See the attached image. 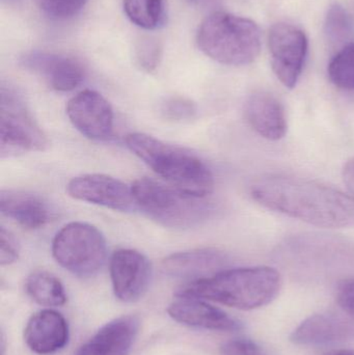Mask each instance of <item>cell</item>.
Wrapping results in <instances>:
<instances>
[{"mask_svg": "<svg viewBox=\"0 0 354 355\" xmlns=\"http://www.w3.org/2000/svg\"><path fill=\"white\" fill-rule=\"evenodd\" d=\"M222 355H266L256 342L249 339H234L220 346Z\"/></svg>", "mask_w": 354, "mask_h": 355, "instance_id": "4316f807", "label": "cell"}, {"mask_svg": "<svg viewBox=\"0 0 354 355\" xmlns=\"http://www.w3.org/2000/svg\"><path fill=\"white\" fill-rule=\"evenodd\" d=\"M51 250L56 262L79 277L97 275L107 258L103 234L94 225L81 221L62 227L54 236Z\"/></svg>", "mask_w": 354, "mask_h": 355, "instance_id": "8992f818", "label": "cell"}, {"mask_svg": "<svg viewBox=\"0 0 354 355\" xmlns=\"http://www.w3.org/2000/svg\"><path fill=\"white\" fill-rule=\"evenodd\" d=\"M29 349L39 355H50L64 348L69 341L66 319L53 310H42L29 319L24 329Z\"/></svg>", "mask_w": 354, "mask_h": 355, "instance_id": "9a60e30c", "label": "cell"}, {"mask_svg": "<svg viewBox=\"0 0 354 355\" xmlns=\"http://www.w3.org/2000/svg\"><path fill=\"white\" fill-rule=\"evenodd\" d=\"M270 55L274 74L278 80L293 89L297 85L308 53V39L299 27L278 23L270 29Z\"/></svg>", "mask_w": 354, "mask_h": 355, "instance_id": "ba28073f", "label": "cell"}, {"mask_svg": "<svg viewBox=\"0 0 354 355\" xmlns=\"http://www.w3.org/2000/svg\"><path fill=\"white\" fill-rule=\"evenodd\" d=\"M124 10L131 22L151 31L163 24L166 0H124Z\"/></svg>", "mask_w": 354, "mask_h": 355, "instance_id": "44dd1931", "label": "cell"}, {"mask_svg": "<svg viewBox=\"0 0 354 355\" xmlns=\"http://www.w3.org/2000/svg\"><path fill=\"white\" fill-rule=\"evenodd\" d=\"M282 277L272 267L224 269L212 277L191 282L177 295L193 296L238 310H255L280 293Z\"/></svg>", "mask_w": 354, "mask_h": 355, "instance_id": "7a4b0ae2", "label": "cell"}, {"mask_svg": "<svg viewBox=\"0 0 354 355\" xmlns=\"http://www.w3.org/2000/svg\"><path fill=\"white\" fill-rule=\"evenodd\" d=\"M328 76L338 89L354 91V43L345 46L333 58Z\"/></svg>", "mask_w": 354, "mask_h": 355, "instance_id": "7402d4cb", "label": "cell"}, {"mask_svg": "<svg viewBox=\"0 0 354 355\" xmlns=\"http://www.w3.org/2000/svg\"><path fill=\"white\" fill-rule=\"evenodd\" d=\"M109 270L114 295L121 302H137L148 291L152 265L141 252L129 248L116 250L110 259Z\"/></svg>", "mask_w": 354, "mask_h": 355, "instance_id": "30bf717a", "label": "cell"}, {"mask_svg": "<svg viewBox=\"0 0 354 355\" xmlns=\"http://www.w3.org/2000/svg\"><path fill=\"white\" fill-rule=\"evenodd\" d=\"M37 8L54 19H67L80 12L87 0H33Z\"/></svg>", "mask_w": 354, "mask_h": 355, "instance_id": "484cf974", "label": "cell"}, {"mask_svg": "<svg viewBox=\"0 0 354 355\" xmlns=\"http://www.w3.org/2000/svg\"><path fill=\"white\" fill-rule=\"evenodd\" d=\"M67 114L73 126L87 139L106 141L114 131V110L96 91L85 89L68 102Z\"/></svg>", "mask_w": 354, "mask_h": 355, "instance_id": "8fae6325", "label": "cell"}, {"mask_svg": "<svg viewBox=\"0 0 354 355\" xmlns=\"http://www.w3.org/2000/svg\"><path fill=\"white\" fill-rule=\"evenodd\" d=\"M162 48L159 42L152 37H145L135 46V60L139 68L151 73L157 69L161 60Z\"/></svg>", "mask_w": 354, "mask_h": 355, "instance_id": "d4e9b609", "label": "cell"}, {"mask_svg": "<svg viewBox=\"0 0 354 355\" xmlns=\"http://www.w3.org/2000/svg\"><path fill=\"white\" fill-rule=\"evenodd\" d=\"M126 146L168 185L197 198H206L213 191V174L191 152L145 133L127 135Z\"/></svg>", "mask_w": 354, "mask_h": 355, "instance_id": "3957f363", "label": "cell"}, {"mask_svg": "<svg viewBox=\"0 0 354 355\" xmlns=\"http://www.w3.org/2000/svg\"><path fill=\"white\" fill-rule=\"evenodd\" d=\"M18 257L19 244L16 238L3 227H0V264L2 266L12 264Z\"/></svg>", "mask_w": 354, "mask_h": 355, "instance_id": "83f0119b", "label": "cell"}, {"mask_svg": "<svg viewBox=\"0 0 354 355\" xmlns=\"http://www.w3.org/2000/svg\"><path fill=\"white\" fill-rule=\"evenodd\" d=\"M49 141L27 108L22 96L10 87L0 91V157L43 152Z\"/></svg>", "mask_w": 354, "mask_h": 355, "instance_id": "52a82bcc", "label": "cell"}, {"mask_svg": "<svg viewBox=\"0 0 354 355\" xmlns=\"http://www.w3.org/2000/svg\"><path fill=\"white\" fill-rule=\"evenodd\" d=\"M168 313L177 322L195 329L218 331H236L242 329L241 322L224 311L193 296L177 295L176 300L168 306Z\"/></svg>", "mask_w": 354, "mask_h": 355, "instance_id": "7c38bea8", "label": "cell"}, {"mask_svg": "<svg viewBox=\"0 0 354 355\" xmlns=\"http://www.w3.org/2000/svg\"><path fill=\"white\" fill-rule=\"evenodd\" d=\"M228 258L215 248H197L170 254L162 261V271L175 279L199 281L224 270Z\"/></svg>", "mask_w": 354, "mask_h": 355, "instance_id": "4fadbf2b", "label": "cell"}, {"mask_svg": "<svg viewBox=\"0 0 354 355\" xmlns=\"http://www.w3.org/2000/svg\"><path fill=\"white\" fill-rule=\"evenodd\" d=\"M23 66L43 77L57 92H71L85 79L82 64L68 56L33 52L23 58Z\"/></svg>", "mask_w": 354, "mask_h": 355, "instance_id": "5bb4252c", "label": "cell"}, {"mask_svg": "<svg viewBox=\"0 0 354 355\" xmlns=\"http://www.w3.org/2000/svg\"><path fill=\"white\" fill-rule=\"evenodd\" d=\"M354 338V323L333 315H314L291 335L297 345H324Z\"/></svg>", "mask_w": 354, "mask_h": 355, "instance_id": "d6986e66", "label": "cell"}, {"mask_svg": "<svg viewBox=\"0 0 354 355\" xmlns=\"http://www.w3.org/2000/svg\"><path fill=\"white\" fill-rule=\"evenodd\" d=\"M131 187L137 208L163 227L191 229L201 225L211 213L205 198L185 193L150 178L136 180Z\"/></svg>", "mask_w": 354, "mask_h": 355, "instance_id": "5b68a950", "label": "cell"}, {"mask_svg": "<svg viewBox=\"0 0 354 355\" xmlns=\"http://www.w3.org/2000/svg\"><path fill=\"white\" fill-rule=\"evenodd\" d=\"M139 317L123 316L104 325L75 355H128L139 334Z\"/></svg>", "mask_w": 354, "mask_h": 355, "instance_id": "2e32d148", "label": "cell"}, {"mask_svg": "<svg viewBox=\"0 0 354 355\" xmlns=\"http://www.w3.org/2000/svg\"><path fill=\"white\" fill-rule=\"evenodd\" d=\"M25 289L31 300L45 306H60L67 302L62 282L48 271L37 270L27 277Z\"/></svg>", "mask_w": 354, "mask_h": 355, "instance_id": "ffe728a7", "label": "cell"}, {"mask_svg": "<svg viewBox=\"0 0 354 355\" xmlns=\"http://www.w3.org/2000/svg\"><path fill=\"white\" fill-rule=\"evenodd\" d=\"M326 33L333 43H343L354 33V22L351 15L343 6H332L326 21Z\"/></svg>", "mask_w": 354, "mask_h": 355, "instance_id": "603a6c76", "label": "cell"}, {"mask_svg": "<svg viewBox=\"0 0 354 355\" xmlns=\"http://www.w3.org/2000/svg\"><path fill=\"white\" fill-rule=\"evenodd\" d=\"M197 45L215 62L227 66H245L259 55L261 31L249 19L216 12L200 26Z\"/></svg>", "mask_w": 354, "mask_h": 355, "instance_id": "277c9868", "label": "cell"}, {"mask_svg": "<svg viewBox=\"0 0 354 355\" xmlns=\"http://www.w3.org/2000/svg\"><path fill=\"white\" fill-rule=\"evenodd\" d=\"M67 191L75 200L112 210L128 212L137 208L132 187L107 175L87 174L73 178Z\"/></svg>", "mask_w": 354, "mask_h": 355, "instance_id": "9c48e42d", "label": "cell"}, {"mask_svg": "<svg viewBox=\"0 0 354 355\" xmlns=\"http://www.w3.org/2000/svg\"><path fill=\"white\" fill-rule=\"evenodd\" d=\"M337 300L345 312L354 316V279L341 284L337 293Z\"/></svg>", "mask_w": 354, "mask_h": 355, "instance_id": "f1b7e54d", "label": "cell"}, {"mask_svg": "<svg viewBox=\"0 0 354 355\" xmlns=\"http://www.w3.org/2000/svg\"><path fill=\"white\" fill-rule=\"evenodd\" d=\"M245 114L249 126L260 137L276 141L286 135L288 124L284 106L272 94H253L245 103Z\"/></svg>", "mask_w": 354, "mask_h": 355, "instance_id": "e0dca14e", "label": "cell"}, {"mask_svg": "<svg viewBox=\"0 0 354 355\" xmlns=\"http://www.w3.org/2000/svg\"><path fill=\"white\" fill-rule=\"evenodd\" d=\"M343 179L347 188L354 193V158L346 162L343 168Z\"/></svg>", "mask_w": 354, "mask_h": 355, "instance_id": "f546056e", "label": "cell"}, {"mask_svg": "<svg viewBox=\"0 0 354 355\" xmlns=\"http://www.w3.org/2000/svg\"><path fill=\"white\" fill-rule=\"evenodd\" d=\"M324 355H354V350L340 349L333 350V352H326Z\"/></svg>", "mask_w": 354, "mask_h": 355, "instance_id": "4dcf8cb0", "label": "cell"}, {"mask_svg": "<svg viewBox=\"0 0 354 355\" xmlns=\"http://www.w3.org/2000/svg\"><path fill=\"white\" fill-rule=\"evenodd\" d=\"M164 119L172 122H189L197 116V106L191 100L182 97L168 98L159 107Z\"/></svg>", "mask_w": 354, "mask_h": 355, "instance_id": "cb8c5ba5", "label": "cell"}, {"mask_svg": "<svg viewBox=\"0 0 354 355\" xmlns=\"http://www.w3.org/2000/svg\"><path fill=\"white\" fill-rule=\"evenodd\" d=\"M189 1L193 2V3L204 4L207 3V2L211 1V0H189Z\"/></svg>", "mask_w": 354, "mask_h": 355, "instance_id": "1f68e13d", "label": "cell"}, {"mask_svg": "<svg viewBox=\"0 0 354 355\" xmlns=\"http://www.w3.org/2000/svg\"><path fill=\"white\" fill-rule=\"evenodd\" d=\"M251 196L269 210L315 227H354V196L314 180L269 175L251 186Z\"/></svg>", "mask_w": 354, "mask_h": 355, "instance_id": "6da1fadb", "label": "cell"}, {"mask_svg": "<svg viewBox=\"0 0 354 355\" xmlns=\"http://www.w3.org/2000/svg\"><path fill=\"white\" fill-rule=\"evenodd\" d=\"M0 212L21 227L30 230L44 227L52 216L51 208L45 198L23 190H1Z\"/></svg>", "mask_w": 354, "mask_h": 355, "instance_id": "ac0fdd59", "label": "cell"}]
</instances>
